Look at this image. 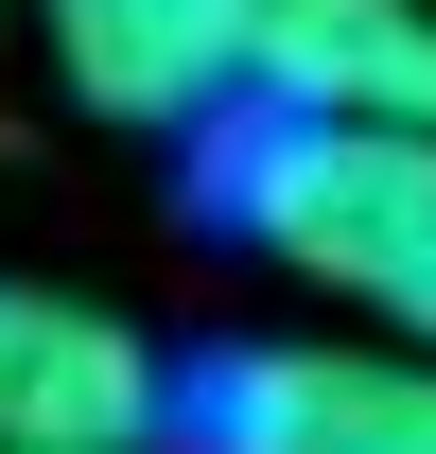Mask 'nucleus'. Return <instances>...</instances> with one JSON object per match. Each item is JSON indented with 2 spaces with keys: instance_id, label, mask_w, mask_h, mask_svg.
<instances>
[{
  "instance_id": "nucleus-1",
  "label": "nucleus",
  "mask_w": 436,
  "mask_h": 454,
  "mask_svg": "<svg viewBox=\"0 0 436 454\" xmlns=\"http://www.w3.org/2000/svg\"><path fill=\"white\" fill-rule=\"evenodd\" d=\"M210 192L315 297H349L367 333L436 349V122H279L262 106V140H227Z\"/></svg>"
},
{
  "instance_id": "nucleus-2",
  "label": "nucleus",
  "mask_w": 436,
  "mask_h": 454,
  "mask_svg": "<svg viewBox=\"0 0 436 454\" xmlns=\"http://www.w3.org/2000/svg\"><path fill=\"white\" fill-rule=\"evenodd\" d=\"M192 454H436V349H227L175 385Z\"/></svg>"
},
{
  "instance_id": "nucleus-3",
  "label": "nucleus",
  "mask_w": 436,
  "mask_h": 454,
  "mask_svg": "<svg viewBox=\"0 0 436 454\" xmlns=\"http://www.w3.org/2000/svg\"><path fill=\"white\" fill-rule=\"evenodd\" d=\"M158 419H175V367L105 297L0 280V454H158Z\"/></svg>"
},
{
  "instance_id": "nucleus-4",
  "label": "nucleus",
  "mask_w": 436,
  "mask_h": 454,
  "mask_svg": "<svg viewBox=\"0 0 436 454\" xmlns=\"http://www.w3.org/2000/svg\"><path fill=\"white\" fill-rule=\"evenodd\" d=\"M53 35V88L122 140H175L245 88V0H35Z\"/></svg>"
},
{
  "instance_id": "nucleus-5",
  "label": "nucleus",
  "mask_w": 436,
  "mask_h": 454,
  "mask_svg": "<svg viewBox=\"0 0 436 454\" xmlns=\"http://www.w3.org/2000/svg\"><path fill=\"white\" fill-rule=\"evenodd\" d=\"M245 106L436 122V0H245Z\"/></svg>"
}]
</instances>
